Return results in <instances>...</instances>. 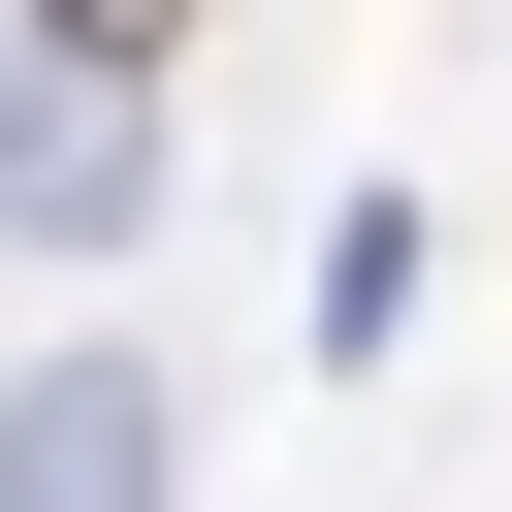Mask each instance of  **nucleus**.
<instances>
[{"mask_svg":"<svg viewBox=\"0 0 512 512\" xmlns=\"http://www.w3.org/2000/svg\"><path fill=\"white\" fill-rule=\"evenodd\" d=\"M0 512H160V384H128V352H64V384L0 416Z\"/></svg>","mask_w":512,"mask_h":512,"instance_id":"f257e3e1","label":"nucleus"},{"mask_svg":"<svg viewBox=\"0 0 512 512\" xmlns=\"http://www.w3.org/2000/svg\"><path fill=\"white\" fill-rule=\"evenodd\" d=\"M0 192H32V224H96V192H128V96H96V64H32V32H0Z\"/></svg>","mask_w":512,"mask_h":512,"instance_id":"f03ea898","label":"nucleus"},{"mask_svg":"<svg viewBox=\"0 0 512 512\" xmlns=\"http://www.w3.org/2000/svg\"><path fill=\"white\" fill-rule=\"evenodd\" d=\"M160 32H192V0H32V64H96V96H128Z\"/></svg>","mask_w":512,"mask_h":512,"instance_id":"7ed1b4c3","label":"nucleus"}]
</instances>
